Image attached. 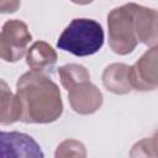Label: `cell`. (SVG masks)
Returning <instances> with one entry per match:
<instances>
[{"label": "cell", "instance_id": "1", "mask_svg": "<svg viewBox=\"0 0 158 158\" xmlns=\"http://www.w3.org/2000/svg\"><path fill=\"white\" fill-rule=\"evenodd\" d=\"M16 95L22 104V122L51 123L63 114L58 85L44 73L28 70L16 81Z\"/></svg>", "mask_w": 158, "mask_h": 158}, {"label": "cell", "instance_id": "2", "mask_svg": "<svg viewBox=\"0 0 158 158\" xmlns=\"http://www.w3.org/2000/svg\"><path fill=\"white\" fill-rule=\"evenodd\" d=\"M102 26L86 17L73 19L58 37L57 47L77 57H86L99 52L104 44Z\"/></svg>", "mask_w": 158, "mask_h": 158}, {"label": "cell", "instance_id": "3", "mask_svg": "<svg viewBox=\"0 0 158 158\" xmlns=\"http://www.w3.org/2000/svg\"><path fill=\"white\" fill-rule=\"evenodd\" d=\"M109 46L118 56H126L133 52L138 44L131 14L127 4L112 9L107 15Z\"/></svg>", "mask_w": 158, "mask_h": 158}, {"label": "cell", "instance_id": "4", "mask_svg": "<svg viewBox=\"0 0 158 158\" xmlns=\"http://www.w3.org/2000/svg\"><path fill=\"white\" fill-rule=\"evenodd\" d=\"M32 35L27 25L17 19L7 20L0 32V57L7 63H15L26 56Z\"/></svg>", "mask_w": 158, "mask_h": 158}, {"label": "cell", "instance_id": "5", "mask_svg": "<svg viewBox=\"0 0 158 158\" xmlns=\"http://www.w3.org/2000/svg\"><path fill=\"white\" fill-rule=\"evenodd\" d=\"M0 152L1 158H44L38 142L19 131H1Z\"/></svg>", "mask_w": 158, "mask_h": 158}, {"label": "cell", "instance_id": "6", "mask_svg": "<svg viewBox=\"0 0 158 158\" xmlns=\"http://www.w3.org/2000/svg\"><path fill=\"white\" fill-rule=\"evenodd\" d=\"M138 42L149 48L158 46V10L136 2L127 4Z\"/></svg>", "mask_w": 158, "mask_h": 158}, {"label": "cell", "instance_id": "7", "mask_svg": "<svg viewBox=\"0 0 158 158\" xmlns=\"http://www.w3.org/2000/svg\"><path fill=\"white\" fill-rule=\"evenodd\" d=\"M131 85L133 90L138 91L158 88V46L147 49L131 65Z\"/></svg>", "mask_w": 158, "mask_h": 158}, {"label": "cell", "instance_id": "8", "mask_svg": "<svg viewBox=\"0 0 158 158\" xmlns=\"http://www.w3.org/2000/svg\"><path fill=\"white\" fill-rule=\"evenodd\" d=\"M68 101L74 112L79 115H93L101 107L104 96L95 84L85 81L68 91Z\"/></svg>", "mask_w": 158, "mask_h": 158}, {"label": "cell", "instance_id": "9", "mask_svg": "<svg viewBox=\"0 0 158 158\" xmlns=\"http://www.w3.org/2000/svg\"><path fill=\"white\" fill-rule=\"evenodd\" d=\"M105 89L116 95H126L131 93V65L125 63H111L109 64L101 75Z\"/></svg>", "mask_w": 158, "mask_h": 158}, {"label": "cell", "instance_id": "10", "mask_svg": "<svg viewBox=\"0 0 158 158\" xmlns=\"http://www.w3.org/2000/svg\"><path fill=\"white\" fill-rule=\"evenodd\" d=\"M58 59V54L53 47L44 41L33 42L26 53V64L31 70L41 72L51 69Z\"/></svg>", "mask_w": 158, "mask_h": 158}, {"label": "cell", "instance_id": "11", "mask_svg": "<svg viewBox=\"0 0 158 158\" xmlns=\"http://www.w3.org/2000/svg\"><path fill=\"white\" fill-rule=\"evenodd\" d=\"M23 110L21 100L14 94L4 79L0 81V123L2 126L12 125L22 120Z\"/></svg>", "mask_w": 158, "mask_h": 158}, {"label": "cell", "instance_id": "12", "mask_svg": "<svg viewBox=\"0 0 158 158\" xmlns=\"http://www.w3.org/2000/svg\"><path fill=\"white\" fill-rule=\"evenodd\" d=\"M58 75H59L62 86L68 91L81 83L90 81L89 70L84 65L77 64V63H69L59 67Z\"/></svg>", "mask_w": 158, "mask_h": 158}, {"label": "cell", "instance_id": "13", "mask_svg": "<svg viewBox=\"0 0 158 158\" xmlns=\"http://www.w3.org/2000/svg\"><path fill=\"white\" fill-rule=\"evenodd\" d=\"M86 156L84 143L74 138L63 139L54 151V158H86Z\"/></svg>", "mask_w": 158, "mask_h": 158}, {"label": "cell", "instance_id": "14", "mask_svg": "<svg viewBox=\"0 0 158 158\" xmlns=\"http://www.w3.org/2000/svg\"><path fill=\"white\" fill-rule=\"evenodd\" d=\"M130 158H157L152 137L142 138L136 142L130 149Z\"/></svg>", "mask_w": 158, "mask_h": 158}, {"label": "cell", "instance_id": "15", "mask_svg": "<svg viewBox=\"0 0 158 158\" xmlns=\"http://www.w3.org/2000/svg\"><path fill=\"white\" fill-rule=\"evenodd\" d=\"M20 1H1L0 2V11L1 12H15L20 6Z\"/></svg>", "mask_w": 158, "mask_h": 158}, {"label": "cell", "instance_id": "16", "mask_svg": "<svg viewBox=\"0 0 158 158\" xmlns=\"http://www.w3.org/2000/svg\"><path fill=\"white\" fill-rule=\"evenodd\" d=\"M152 142H153V148L156 151V156L158 158V130L154 132V135L152 136Z\"/></svg>", "mask_w": 158, "mask_h": 158}]
</instances>
